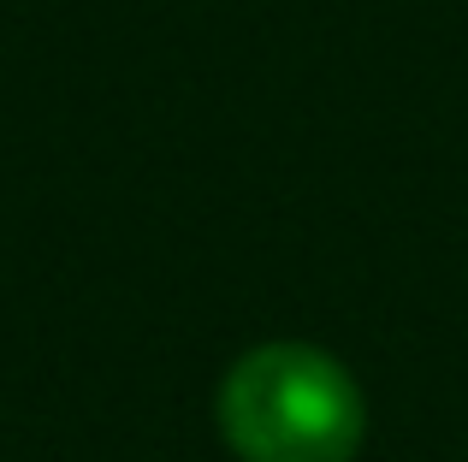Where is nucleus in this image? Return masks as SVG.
<instances>
[{"mask_svg": "<svg viewBox=\"0 0 468 462\" xmlns=\"http://www.w3.org/2000/svg\"><path fill=\"white\" fill-rule=\"evenodd\" d=\"M219 439L243 462H350L367 439V397L314 344H261L219 385Z\"/></svg>", "mask_w": 468, "mask_h": 462, "instance_id": "obj_1", "label": "nucleus"}]
</instances>
